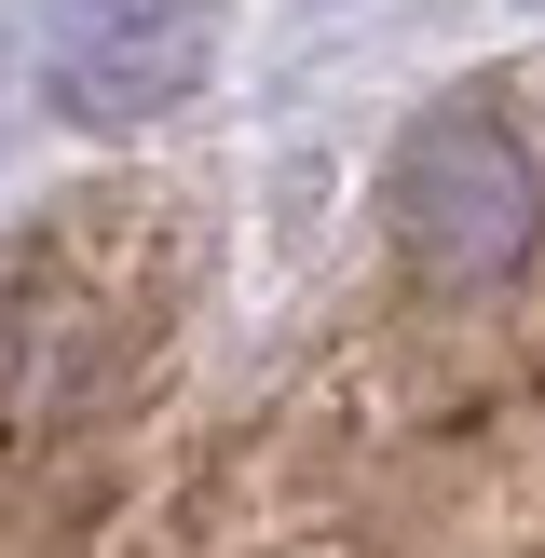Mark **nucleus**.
Returning a JSON list of instances; mask_svg holds the SVG:
<instances>
[{
	"instance_id": "f257e3e1",
	"label": "nucleus",
	"mask_w": 545,
	"mask_h": 558,
	"mask_svg": "<svg viewBox=\"0 0 545 558\" xmlns=\"http://www.w3.org/2000/svg\"><path fill=\"white\" fill-rule=\"evenodd\" d=\"M518 245H532V205H518L505 136L436 123L423 150H409V259H423L436 287H491V272H505Z\"/></svg>"
},
{
	"instance_id": "f03ea898",
	"label": "nucleus",
	"mask_w": 545,
	"mask_h": 558,
	"mask_svg": "<svg viewBox=\"0 0 545 558\" xmlns=\"http://www.w3.org/2000/svg\"><path fill=\"white\" fill-rule=\"evenodd\" d=\"M205 41H218V0H96L55 96H69V123H136V109H164L205 69Z\"/></svg>"
}]
</instances>
